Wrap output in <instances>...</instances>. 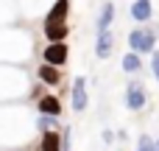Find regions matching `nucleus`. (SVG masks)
I'll list each match as a JSON object with an SVG mask.
<instances>
[{"label":"nucleus","instance_id":"17","mask_svg":"<svg viewBox=\"0 0 159 151\" xmlns=\"http://www.w3.org/2000/svg\"><path fill=\"white\" fill-rule=\"evenodd\" d=\"M151 73H154V78L159 81V50H154V56H151Z\"/></svg>","mask_w":159,"mask_h":151},{"label":"nucleus","instance_id":"12","mask_svg":"<svg viewBox=\"0 0 159 151\" xmlns=\"http://www.w3.org/2000/svg\"><path fill=\"white\" fill-rule=\"evenodd\" d=\"M39 151H61V134H59V132H48V134H42Z\"/></svg>","mask_w":159,"mask_h":151},{"label":"nucleus","instance_id":"4","mask_svg":"<svg viewBox=\"0 0 159 151\" xmlns=\"http://www.w3.org/2000/svg\"><path fill=\"white\" fill-rule=\"evenodd\" d=\"M73 109L75 112H84L87 109V104H89V95H87V78L84 76H78L75 81H73Z\"/></svg>","mask_w":159,"mask_h":151},{"label":"nucleus","instance_id":"11","mask_svg":"<svg viewBox=\"0 0 159 151\" xmlns=\"http://www.w3.org/2000/svg\"><path fill=\"white\" fill-rule=\"evenodd\" d=\"M36 76H39V81H42V84H50V87H56V84L61 81V73H59L53 64H39Z\"/></svg>","mask_w":159,"mask_h":151},{"label":"nucleus","instance_id":"6","mask_svg":"<svg viewBox=\"0 0 159 151\" xmlns=\"http://www.w3.org/2000/svg\"><path fill=\"white\" fill-rule=\"evenodd\" d=\"M129 14H131V20H137V22H148L151 14H154V3H151V0H134L131 8H129Z\"/></svg>","mask_w":159,"mask_h":151},{"label":"nucleus","instance_id":"10","mask_svg":"<svg viewBox=\"0 0 159 151\" xmlns=\"http://www.w3.org/2000/svg\"><path fill=\"white\" fill-rule=\"evenodd\" d=\"M112 22H115V3L106 0V3L101 6V14H98V34H101V31H109Z\"/></svg>","mask_w":159,"mask_h":151},{"label":"nucleus","instance_id":"2","mask_svg":"<svg viewBox=\"0 0 159 151\" xmlns=\"http://www.w3.org/2000/svg\"><path fill=\"white\" fill-rule=\"evenodd\" d=\"M145 104H148L145 84H140V81H129V87H126V106H129L131 112H140V109H145Z\"/></svg>","mask_w":159,"mask_h":151},{"label":"nucleus","instance_id":"5","mask_svg":"<svg viewBox=\"0 0 159 151\" xmlns=\"http://www.w3.org/2000/svg\"><path fill=\"white\" fill-rule=\"evenodd\" d=\"M67 34H70V25H67V22H45V36H48L50 45L64 42Z\"/></svg>","mask_w":159,"mask_h":151},{"label":"nucleus","instance_id":"19","mask_svg":"<svg viewBox=\"0 0 159 151\" xmlns=\"http://www.w3.org/2000/svg\"><path fill=\"white\" fill-rule=\"evenodd\" d=\"M157 151H159V140H157Z\"/></svg>","mask_w":159,"mask_h":151},{"label":"nucleus","instance_id":"14","mask_svg":"<svg viewBox=\"0 0 159 151\" xmlns=\"http://www.w3.org/2000/svg\"><path fill=\"white\" fill-rule=\"evenodd\" d=\"M36 126H39V132H42V134H48V132H53V129L59 126V118H50V115H39V118H36Z\"/></svg>","mask_w":159,"mask_h":151},{"label":"nucleus","instance_id":"15","mask_svg":"<svg viewBox=\"0 0 159 151\" xmlns=\"http://www.w3.org/2000/svg\"><path fill=\"white\" fill-rule=\"evenodd\" d=\"M137 151H157L154 137H151V134H140V140H137Z\"/></svg>","mask_w":159,"mask_h":151},{"label":"nucleus","instance_id":"18","mask_svg":"<svg viewBox=\"0 0 159 151\" xmlns=\"http://www.w3.org/2000/svg\"><path fill=\"white\" fill-rule=\"evenodd\" d=\"M101 137H103V143H106V146H109V143H112V140H115V134H112V132H109V129H106V132H103V134H101Z\"/></svg>","mask_w":159,"mask_h":151},{"label":"nucleus","instance_id":"1","mask_svg":"<svg viewBox=\"0 0 159 151\" xmlns=\"http://www.w3.org/2000/svg\"><path fill=\"white\" fill-rule=\"evenodd\" d=\"M129 48L134 53H154V48H157V31H151V28H134L129 34Z\"/></svg>","mask_w":159,"mask_h":151},{"label":"nucleus","instance_id":"7","mask_svg":"<svg viewBox=\"0 0 159 151\" xmlns=\"http://www.w3.org/2000/svg\"><path fill=\"white\" fill-rule=\"evenodd\" d=\"M36 109H39V115H50V118H59L61 115V104H59L56 95H42L36 101Z\"/></svg>","mask_w":159,"mask_h":151},{"label":"nucleus","instance_id":"8","mask_svg":"<svg viewBox=\"0 0 159 151\" xmlns=\"http://www.w3.org/2000/svg\"><path fill=\"white\" fill-rule=\"evenodd\" d=\"M67 14H70V0H53L45 22H67Z\"/></svg>","mask_w":159,"mask_h":151},{"label":"nucleus","instance_id":"9","mask_svg":"<svg viewBox=\"0 0 159 151\" xmlns=\"http://www.w3.org/2000/svg\"><path fill=\"white\" fill-rule=\"evenodd\" d=\"M112 45H115L112 34H109V31H101L98 39H95V56H98V59H109V56H112Z\"/></svg>","mask_w":159,"mask_h":151},{"label":"nucleus","instance_id":"16","mask_svg":"<svg viewBox=\"0 0 159 151\" xmlns=\"http://www.w3.org/2000/svg\"><path fill=\"white\" fill-rule=\"evenodd\" d=\"M61 151H73V129L64 126V134H61Z\"/></svg>","mask_w":159,"mask_h":151},{"label":"nucleus","instance_id":"13","mask_svg":"<svg viewBox=\"0 0 159 151\" xmlns=\"http://www.w3.org/2000/svg\"><path fill=\"white\" fill-rule=\"evenodd\" d=\"M120 67L131 76V73H137L140 67H143V62H140V53H134V50H129L126 56H123V62H120Z\"/></svg>","mask_w":159,"mask_h":151},{"label":"nucleus","instance_id":"3","mask_svg":"<svg viewBox=\"0 0 159 151\" xmlns=\"http://www.w3.org/2000/svg\"><path fill=\"white\" fill-rule=\"evenodd\" d=\"M42 56H45V64L61 67V64H67V59H70V50H67V45H64V42H56V45H48Z\"/></svg>","mask_w":159,"mask_h":151}]
</instances>
